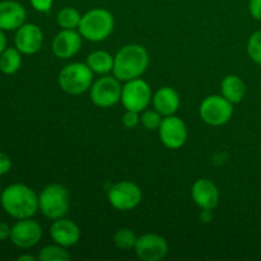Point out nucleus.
Instances as JSON below:
<instances>
[{
  "label": "nucleus",
  "mask_w": 261,
  "mask_h": 261,
  "mask_svg": "<svg viewBox=\"0 0 261 261\" xmlns=\"http://www.w3.org/2000/svg\"><path fill=\"white\" fill-rule=\"evenodd\" d=\"M0 203L8 216L14 219L32 218L38 209V195L24 184H12L3 190Z\"/></svg>",
  "instance_id": "1"
},
{
  "label": "nucleus",
  "mask_w": 261,
  "mask_h": 261,
  "mask_svg": "<svg viewBox=\"0 0 261 261\" xmlns=\"http://www.w3.org/2000/svg\"><path fill=\"white\" fill-rule=\"evenodd\" d=\"M149 66V54L138 43H130L120 48L114 56L112 74L120 82L140 78Z\"/></svg>",
  "instance_id": "2"
},
{
  "label": "nucleus",
  "mask_w": 261,
  "mask_h": 261,
  "mask_svg": "<svg viewBox=\"0 0 261 261\" xmlns=\"http://www.w3.org/2000/svg\"><path fill=\"white\" fill-rule=\"evenodd\" d=\"M115 19L111 12L103 8H94L82 15L78 32L82 37L91 42H102L111 36Z\"/></svg>",
  "instance_id": "3"
},
{
  "label": "nucleus",
  "mask_w": 261,
  "mask_h": 261,
  "mask_svg": "<svg viewBox=\"0 0 261 261\" xmlns=\"http://www.w3.org/2000/svg\"><path fill=\"white\" fill-rule=\"evenodd\" d=\"M70 206V194L60 184H50L38 195V209L46 218L55 221L66 216Z\"/></svg>",
  "instance_id": "4"
},
{
  "label": "nucleus",
  "mask_w": 261,
  "mask_h": 261,
  "mask_svg": "<svg viewBox=\"0 0 261 261\" xmlns=\"http://www.w3.org/2000/svg\"><path fill=\"white\" fill-rule=\"evenodd\" d=\"M93 84V71L86 63H71L64 66L59 74V86L71 96L86 93Z\"/></svg>",
  "instance_id": "5"
},
{
  "label": "nucleus",
  "mask_w": 261,
  "mask_h": 261,
  "mask_svg": "<svg viewBox=\"0 0 261 261\" xmlns=\"http://www.w3.org/2000/svg\"><path fill=\"white\" fill-rule=\"evenodd\" d=\"M199 115L205 124L211 126H222L233 116V103L222 94H211L201 101Z\"/></svg>",
  "instance_id": "6"
},
{
  "label": "nucleus",
  "mask_w": 261,
  "mask_h": 261,
  "mask_svg": "<svg viewBox=\"0 0 261 261\" xmlns=\"http://www.w3.org/2000/svg\"><path fill=\"white\" fill-rule=\"evenodd\" d=\"M152 89L149 84L142 78L125 82L121 91V103L125 110L143 112L152 102Z\"/></svg>",
  "instance_id": "7"
},
{
  "label": "nucleus",
  "mask_w": 261,
  "mask_h": 261,
  "mask_svg": "<svg viewBox=\"0 0 261 261\" xmlns=\"http://www.w3.org/2000/svg\"><path fill=\"white\" fill-rule=\"evenodd\" d=\"M91 101L99 109H109L121 101L122 87L114 75H103L93 82L91 87Z\"/></svg>",
  "instance_id": "8"
},
{
  "label": "nucleus",
  "mask_w": 261,
  "mask_h": 261,
  "mask_svg": "<svg viewBox=\"0 0 261 261\" xmlns=\"http://www.w3.org/2000/svg\"><path fill=\"white\" fill-rule=\"evenodd\" d=\"M142 190L132 181H120L107 191V199L111 206L117 211L127 212L137 208L142 201Z\"/></svg>",
  "instance_id": "9"
},
{
  "label": "nucleus",
  "mask_w": 261,
  "mask_h": 261,
  "mask_svg": "<svg viewBox=\"0 0 261 261\" xmlns=\"http://www.w3.org/2000/svg\"><path fill=\"white\" fill-rule=\"evenodd\" d=\"M42 239V227L32 218L18 219L12 227L10 241L18 249H32Z\"/></svg>",
  "instance_id": "10"
},
{
  "label": "nucleus",
  "mask_w": 261,
  "mask_h": 261,
  "mask_svg": "<svg viewBox=\"0 0 261 261\" xmlns=\"http://www.w3.org/2000/svg\"><path fill=\"white\" fill-rule=\"evenodd\" d=\"M158 133L162 144L168 149H180L188 140L186 124L176 115L163 117Z\"/></svg>",
  "instance_id": "11"
},
{
  "label": "nucleus",
  "mask_w": 261,
  "mask_h": 261,
  "mask_svg": "<svg viewBox=\"0 0 261 261\" xmlns=\"http://www.w3.org/2000/svg\"><path fill=\"white\" fill-rule=\"evenodd\" d=\"M135 254L143 261H160L168 254V244L165 237L155 233H145L138 237Z\"/></svg>",
  "instance_id": "12"
},
{
  "label": "nucleus",
  "mask_w": 261,
  "mask_h": 261,
  "mask_svg": "<svg viewBox=\"0 0 261 261\" xmlns=\"http://www.w3.org/2000/svg\"><path fill=\"white\" fill-rule=\"evenodd\" d=\"M43 43V32L35 23H24L17 30L14 45L23 55H35Z\"/></svg>",
  "instance_id": "13"
},
{
  "label": "nucleus",
  "mask_w": 261,
  "mask_h": 261,
  "mask_svg": "<svg viewBox=\"0 0 261 261\" xmlns=\"http://www.w3.org/2000/svg\"><path fill=\"white\" fill-rule=\"evenodd\" d=\"M82 36L75 30H61L53 40V53L56 58L68 60L79 53L82 47Z\"/></svg>",
  "instance_id": "14"
},
{
  "label": "nucleus",
  "mask_w": 261,
  "mask_h": 261,
  "mask_svg": "<svg viewBox=\"0 0 261 261\" xmlns=\"http://www.w3.org/2000/svg\"><path fill=\"white\" fill-rule=\"evenodd\" d=\"M50 236L55 244L64 247H71L81 240V228L75 222L63 217L53 222L50 227Z\"/></svg>",
  "instance_id": "15"
},
{
  "label": "nucleus",
  "mask_w": 261,
  "mask_h": 261,
  "mask_svg": "<svg viewBox=\"0 0 261 261\" xmlns=\"http://www.w3.org/2000/svg\"><path fill=\"white\" fill-rule=\"evenodd\" d=\"M191 196L196 205L203 211H213L219 203V191L216 184L208 178H199L191 188Z\"/></svg>",
  "instance_id": "16"
},
{
  "label": "nucleus",
  "mask_w": 261,
  "mask_h": 261,
  "mask_svg": "<svg viewBox=\"0 0 261 261\" xmlns=\"http://www.w3.org/2000/svg\"><path fill=\"white\" fill-rule=\"evenodd\" d=\"M24 7L15 0H3L0 2V30L17 31L25 23Z\"/></svg>",
  "instance_id": "17"
},
{
  "label": "nucleus",
  "mask_w": 261,
  "mask_h": 261,
  "mask_svg": "<svg viewBox=\"0 0 261 261\" xmlns=\"http://www.w3.org/2000/svg\"><path fill=\"white\" fill-rule=\"evenodd\" d=\"M153 109L157 110L163 117L176 115L180 109V96L172 87H162L157 89L152 98Z\"/></svg>",
  "instance_id": "18"
},
{
  "label": "nucleus",
  "mask_w": 261,
  "mask_h": 261,
  "mask_svg": "<svg viewBox=\"0 0 261 261\" xmlns=\"http://www.w3.org/2000/svg\"><path fill=\"white\" fill-rule=\"evenodd\" d=\"M221 92L222 96L231 103H240L246 94V84L239 75L229 74L222 81Z\"/></svg>",
  "instance_id": "19"
},
{
  "label": "nucleus",
  "mask_w": 261,
  "mask_h": 261,
  "mask_svg": "<svg viewBox=\"0 0 261 261\" xmlns=\"http://www.w3.org/2000/svg\"><path fill=\"white\" fill-rule=\"evenodd\" d=\"M87 65L93 73L99 75H107L114 70V56L103 50H97L87 56Z\"/></svg>",
  "instance_id": "20"
},
{
  "label": "nucleus",
  "mask_w": 261,
  "mask_h": 261,
  "mask_svg": "<svg viewBox=\"0 0 261 261\" xmlns=\"http://www.w3.org/2000/svg\"><path fill=\"white\" fill-rule=\"evenodd\" d=\"M22 66V53L17 47H7L0 54V71L7 75L15 74Z\"/></svg>",
  "instance_id": "21"
},
{
  "label": "nucleus",
  "mask_w": 261,
  "mask_h": 261,
  "mask_svg": "<svg viewBox=\"0 0 261 261\" xmlns=\"http://www.w3.org/2000/svg\"><path fill=\"white\" fill-rule=\"evenodd\" d=\"M82 14L73 7H65L56 14V22L63 30H76L81 23Z\"/></svg>",
  "instance_id": "22"
},
{
  "label": "nucleus",
  "mask_w": 261,
  "mask_h": 261,
  "mask_svg": "<svg viewBox=\"0 0 261 261\" xmlns=\"http://www.w3.org/2000/svg\"><path fill=\"white\" fill-rule=\"evenodd\" d=\"M38 259L41 261H68L70 260V254L61 245H48L41 249Z\"/></svg>",
  "instance_id": "23"
},
{
  "label": "nucleus",
  "mask_w": 261,
  "mask_h": 261,
  "mask_svg": "<svg viewBox=\"0 0 261 261\" xmlns=\"http://www.w3.org/2000/svg\"><path fill=\"white\" fill-rule=\"evenodd\" d=\"M138 237L135 236V233L130 228H121L114 234L115 246L120 250H124V251L134 249Z\"/></svg>",
  "instance_id": "24"
},
{
  "label": "nucleus",
  "mask_w": 261,
  "mask_h": 261,
  "mask_svg": "<svg viewBox=\"0 0 261 261\" xmlns=\"http://www.w3.org/2000/svg\"><path fill=\"white\" fill-rule=\"evenodd\" d=\"M163 116L157 111V110H144L140 116V122L143 126L148 130H158L162 122Z\"/></svg>",
  "instance_id": "25"
},
{
  "label": "nucleus",
  "mask_w": 261,
  "mask_h": 261,
  "mask_svg": "<svg viewBox=\"0 0 261 261\" xmlns=\"http://www.w3.org/2000/svg\"><path fill=\"white\" fill-rule=\"evenodd\" d=\"M247 54L254 63L261 65V31L252 33L247 42Z\"/></svg>",
  "instance_id": "26"
},
{
  "label": "nucleus",
  "mask_w": 261,
  "mask_h": 261,
  "mask_svg": "<svg viewBox=\"0 0 261 261\" xmlns=\"http://www.w3.org/2000/svg\"><path fill=\"white\" fill-rule=\"evenodd\" d=\"M139 122H140L139 112L126 110V112L122 115V125H124L126 129H134V127L138 126Z\"/></svg>",
  "instance_id": "27"
},
{
  "label": "nucleus",
  "mask_w": 261,
  "mask_h": 261,
  "mask_svg": "<svg viewBox=\"0 0 261 261\" xmlns=\"http://www.w3.org/2000/svg\"><path fill=\"white\" fill-rule=\"evenodd\" d=\"M31 5L35 10L40 13H47L53 8L54 0H30Z\"/></svg>",
  "instance_id": "28"
},
{
  "label": "nucleus",
  "mask_w": 261,
  "mask_h": 261,
  "mask_svg": "<svg viewBox=\"0 0 261 261\" xmlns=\"http://www.w3.org/2000/svg\"><path fill=\"white\" fill-rule=\"evenodd\" d=\"M12 170V160L4 152H0V176L7 175Z\"/></svg>",
  "instance_id": "29"
},
{
  "label": "nucleus",
  "mask_w": 261,
  "mask_h": 261,
  "mask_svg": "<svg viewBox=\"0 0 261 261\" xmlns=\"http://www.w3.org/2000/svg\"><path fill=\"white\" fill-rule=\"evenodd\" d=\"M249 12L252 18L261 20V0H250Z\"/></svg>",
  "instance_id": "30"
},
{
  "label": "nucleus",
  "mask_w": 261,
  "mask_h": 261,
  "mask_svg": "<svg viewBox=\"0 0 261 261\" xmlns=\"http://www.w3.org/2000/svg\"><path fill=\"white\" fill-rule=\"evenodd\" d=\"M10 233H12V227L4 222H0V241L10 239Z\"/></svg>",
  "instance_id": "31"
},
{
  "label": "nucleus",
  "mask_w": 261,
  "mask_h": 261,
  "mask_svg": "<svg viewBox=\"0 0 261 261\" xmlns=\"http://www.w3.org/2000/svg\"><path fill=\"white\" fill-rule=\"evenodd\" d=\"M5 31L0 30V54L7 48V36H5Z\"/></svg>",
  "instance_id": "32"
},
{
  "label": "nucleus",
  "mask_w": 261,
  "mask_h": 261,
  "mask_svg": "<svg viewBox=\"0 0 261 261\" xmlns=\"http://www.w3.org/2000/svg\"><path fill=\"white\" fill-rule=\"evenodd\" d=\"M201 219L204 222H209L212 219V211H206V209H203L201 212Z\"/></svg>",
  "instance_id": "33"
},
{
  "label": "nucleus",
  "mask_w": 261,
  "mask_h": 261,
  "mask_svg": "<svg viewBox=\"0 0 261 261\" xmlns=\"http://www.w3.org/2000/svg\"><path fill=\"white\" fill-rule=\"evenodd\" d=\"M18 261H36V257L33 256V255H28V254H24V255H20V256H18Z\"/></svg>",
  "instance_id": "34"
},
{
  "label": "nucleus",
  "mask_w": 261,
  "mask_h": 261,
  "mask_svg": "<svg viewBox=\"0 0 261 261\" xmlns=\"http://www.w3.org/2000/svg\"><path fill=\"white\" fill-rule=\"evenodd\" d=\"M2 193H3V189H2V184H0V196H2Z\"/></svg>",
  "instance_id": "35"
}]
</instances>
